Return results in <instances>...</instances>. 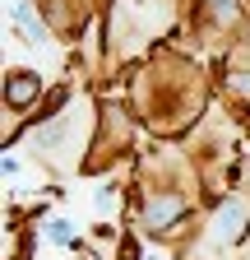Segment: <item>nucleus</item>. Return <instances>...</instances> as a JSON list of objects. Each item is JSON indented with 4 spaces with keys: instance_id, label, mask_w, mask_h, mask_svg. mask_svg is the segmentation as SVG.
Wrapping results in <instances>:
<instances>
[{
    "instance_id": "f257e3e1",
    "label": "nucleus",
    "mask_w": 250,
    "mask_h": 260,
    "mask_svg": "<svg viewBox=\"0 0 250 260\" xmlns=\"http://www.w3.org/2000/svg\"><path fill=\"white\" fill-rule=\"evenodd\" d=\"M241 218H245V205L232 200L223 214H218V237H236V233H241Z\"/></svg>"
},
{
    "instance_id": "f03ea898",
    "label": "nucleus",
    "mask_w": 250,
    "mask_h": 260,
    "mask_svg": "<svg viewBox=\"0 0 250 260\" xmlns=\"http://www.w3.org/2000/svg\"><path fill=\"white\" fill-rule=\"evenodd\" d=\"M176 214H181V200H158V205L148 209V223H153V228H162V223L176 218Z\"/></svg>"
},
{
    "instance_id": "7ed1b4c3",
    "label": "nucleus",
    "mask_w": 250,
    "mask_h": 260,
    "mask_svg": "<svg viewBox=\"0 0 250 260\" xmlns=\"http://www.w3.org/2000/svg\"><path fill=\"white\" fill-rule=\"evenodd\" d=\"M19 23L28 28V38H33V42L42 38V23H37V14H33V10H28V5H19Z\"/></svg>"
},
{
    "instance_id": "20e7f679",
    "label": "nucleus",
    "mask_w": 250,
    "mask_h": 260,
    "mask_svg": "<svg viewBox=\"0 0 250 260\" xmlns=\"http://www.w3.org/2000/svg\"><path fill=\"white\" fill-rule=\"evenodd\" d=\"M51 237H56V242H70L74 233H70V223H65V218H56V223H51Z\"/></svg>"
}]
</instances>
